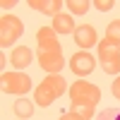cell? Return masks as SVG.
<instances>
[{
  "label": "cell",
  "instance_id": "7c38bea8",
  "mask_svg": "<svg viewBox=\"0 0 120 120\" xmlns=\"http://www.w3.org/2000/svg\"><path fill=\"white\" fill-rule=\"evenodd\" d=\"M70 113H75L79 120H91V118H94V103H86V101H70Z\"/></svg>",
  "mask_w": 120,
  "mask_h": 120
},
{
  "label": "cell",
  "instance_id": "ffe728a7",
  "mask_svg": "<svg viewBox=\"0 0 120 120\" xmlns=\"http://www.w3.org/2000/svg\"><path fill=\"white\" fill-rule=\"evenodd\" d=\"M0 5H3L5 10H10V7H15L17 3H15V0H3V3H0Z\"/></svg>",
  "mask_w": 120,
  "mask_h": 120
},
{
  "label": "cell",
  "instance_id": "277c9868",
  "mask_svg": "<svg viewBox=\"0 0 120 120\" xmlns=\"http://www.w3.org/2000/svg\"><path fill=\"white\" fill-rule=\"evenodd\" d=\"M0 86H3L5 94H17V96H24L29 89H31V77L22 75V72H3V79H0Z\"/></svg>",
  "mask_w": 120,
  "mask_h": 120
},
{
  "label": "cell",
  "instance_id": "5bb4252c",
  "mask_svg": "<svg viewBox=\"0 0 120 120\" xmlns=\"http://www.w3.org/2000/svg\"><path fill=\"white\" fill-rule=\"evenodd\" d=\"M106 38L120 46V19H113V22L106 26Z\"/></svg>",
  "mask_w": 120,
  "mask_h": 120
},
{
  "label": "cell",
  "instance_id": "52a82bcc",
  "mask_svg": "<svg viewBox=\"0 0 120 120\" xmlns=\"http://www.w3.org/2000/svg\"><path fill=\"white\" fill-rule=\"evenodd\" d=\"M94 67H96V60H94L91 53H86V51L75 53L72 60H70V70H72L77 77H86V75H91Z\"/></svg>",
  "mask_w": 120,
  "mask_h": 120
},
{
  "label": "cell",
  "instance_id": "8fae6325",
  "mask_svg": "<svg viewBox=\"0 0 120 120\" xmlns=\"http://www.w3.org/2000/svg\"><path fill=\"white\" fill-rule=\"evenodd\" d=\"M75 22H72V17H70V15H63V12H60V15H55L53 17V31L55 34H75Z\"/></svg>",
  "mask_w": 120,
  "mask_h": 120
},
{
  "label": "cell",
  "instance_id": "8992f818",
  "mask_svg": "<svg viewBox=\"0 0 120 120\" xmlns=\"http://www.w3.org/2000/svg\"><path fill=\"white\" fill-rule=\"evenodd\" d=\"M70 98L72 101H86V103L96 106V101H101V89L91 82H82L79 79V82H75L70 86Z\"/></svg>",
  "mask_w": 120,
  "mask_h": 120
},
{
  "label": "cell",
  "instance_id": "4fadbf2b",
  "mask_svg": "<svg viewBox=\"0 0 120 120\" xmlns=\"http://www.w3.org/2000/svg\"><path fill=\"white\" fill-rule=\"evenodd\" d=\"M12 111H15L17 118H31L34 115V103L26 101V98H17L15 106H12Z\"/></svg>",
  "mask_w": 120,
  "mask_h": 120
},
{
  "label": "cell",
  "instance_id": "5b68a950",
  "mask_svg": "<svg viewBox=\"0 0 120 120\" xmlns=\"http://www.w3.org/2000/svg\"><path fill=\"white\" fill-rule=\"evenodd\" d=\"M22 31H24V24L15 15H3V19H0V43H3V48L12 46L22 36Z\"/></svg>",
  "mask_w": 120,
  "mask_h": 120
},
{
  "label": "cell",
  "instance_id": "e0dca14e",
  "mask_svg": "<svg viewBox=\"0 0 120 120\" xmlns=\"http://www.w3.org/2000/svg\"><path fill=\"white\" fill-rule=\"evenodd\" d=\"M94 5H96V10H98V12H108V10H111L115 3H113V0H96Z\"/></svg>",
  "mask_w": 120,
  "mask_h": 120
},
{
  "label": "cell",
  "instance_id": "7a4b0ae2",
  "mask_svg": "<svg viewBox=\"0 0 120 120\" xmlns=\"http://www.w3.org/2000/svg\"><path fill=\"white\" fill-rule=\"evenodd\" d=\"M65 89H67V84H65L63 75H48L43 82L34 89V101L41 106V108H46V106H51L55 98L63 96Z\"/></svg>",
  "mask_w": 120,
  "mask_h": 120
},
{
  "label": "cell",
  "instance_id": "9a60e30c",
  "mask_svg": "<svg viewBox=\"0 0 120 120\" xmlns=\"http://www.w3.org/2000/svg\"><path fill=\"white\" fill-rule=\"evenodd\" d=\"M65 5H67L70 10H72L75 15H84L86 10H89V3H84V0H82V3H79V0H67Z\"/></svg>",
  "mask_w": 120,
  "mask_h": 120
},
{
  "label": "cell",
  "instance_id": "ac0fdd59",
  "mask_svg": "<svg viewBox=\"0 0 120 120\" xmlns=\"http://www.w3.org/2000/svg\"><path fill=\"white\" fill-rule=\"evenodd\" d=\"M111 89H113V96H115V98H120V77H115V82H113V86H111Z\"/></svg>",
  "mask_w": 120,
  "mask_h": 120
},
{
  "label": "cell",
  "instance_id": "2e32d148",
  "mask_svg": "<svg viewBox=\"0 0 120 120\" xmlns=\"http://www.w3.org/2000/svg\"><path fill=\"white\" fill-rule=\"evenodd\" d=\"M98 120H120V108H108V111H103Z\"/></svg>",
  "mask_w": 120,
  "mask_h": 120
},
{
  "label": "cell",
  "instance_id": "9c48e42d",
  "mask_svg": "<svg viewBox=\"0 0 120 120\" xmlns=\"http://www.w3.org/2000/svg\"><path fill=\"white\" fill-rule=\"evenodd\" d=\"M31 58H34L31 48H26V46H17V48H12V53H10V65L17 67V70H22V67H26L29 63H31Z\"/></svg>",
  "mask_w": 120,
  "mask_h": 120
},
{
  "label": "cell",
  "instance_id": "d6986e66",
  "mask_svg": "<svg viewBox=\"0 0 120 120\" xmlns=\"http://www.w3.org/2000/svg\"><path fill=\"white\" fill-rule=\"evenodd\" d=\"M60 120H79V118H77L75 113H70V111H67V113H63V115H60Z\"/></svg>",
  "mask_w": 120,
  "mask_h": 120
},
{
  "label": "cell",
  "instance_id": "3957f363",
  "mask_svg": "<svg viewBox=\"0 0 120 120\" xmlns=\"http://www.w3.org/2000/svg\"><path fill=\"white\" fill-rule=\"evenodd\" d=\"M98 60H101V67L103 72L108 75H118L120 72V46L103 38L98 43Z\"/></svg>",
  "mask_w": 120,
  "mask_h": 120
},
{
  "label": "cell",
  "instance_id": "6da1fadb",
  "mask_svg": "<svg viewBox=\"0 0 120 120\" xmlns=\"http://www.w3.org/2000/svg\"><path fill=\"white\" fill-rule=\"evenodd\" d=\"M36 41H38V65L46 70L48 75H58L63 70L65 60H63V48L58 43V34L53 31V26H41L36 31Z\"/></svg>",
  "mask_w": 120,
  "mask_h": 120
},
{
  "label": "cell",
  "instance_id": "30bf717a",
  "mask_svg": "<svg viewBox=\"0 0 120 120\" xmlns=\"http://www.w3.org/2000/svg\"><path fill=\"white\" fill-rule=\"evenodd\" d=\"M31 10L36 12H43V15H60V10H63V0H51V3H46V0H29L26 3Z\"/></svg>",
  "mask_w": 120,
  "mask_h": 120
},
{
  "label": "cell",
  "instance_id": "ba28073f",
  "mask_svg": "<svg viewBox=\"0 0 120 120\" xmlns=\"http://www.w3.org/2000/svg\"><path fill=\"white\" fill-rule=\"evenodd\" d=\"M75 43L82 46V48H89L96 43V29L91 24H79L75 29Z\"/></svg>",
  "mask_w": 120,
  "mask_h": 120
}]
</instances>
